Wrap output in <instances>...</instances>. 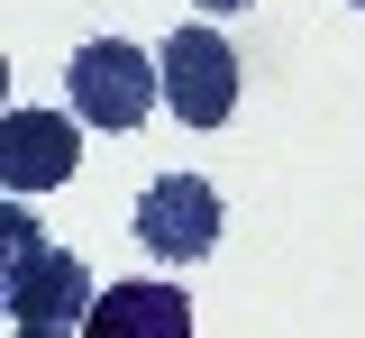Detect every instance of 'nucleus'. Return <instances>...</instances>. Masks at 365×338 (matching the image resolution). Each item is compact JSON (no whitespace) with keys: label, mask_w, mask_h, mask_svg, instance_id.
<instances>
[{"label":"nucleus","mask_w":365,"mask_h":338,"mask_svg":"<svg viewBox=\"0 0 365 338\" xmlns=\"http://www.w3.org/2000/svg\"><path fill=\"white\" fill-rule=\"evenodd\" d=\"M0 284H9V338H73L91 320V265L73 247H46L37 220H19V201L0 210Z\"/></svg>","instance_id":"1"},{"label":"nucleus","mask_w":365,"mask_h":338,"mask_svg":"<svg viewBox=\"0 0 365 338\" xmlns=\"http://www.w3.org/2000/svg\"><path fill=\"white\" fill-rule=\"evenodd\" d=\"M64 92H73V119L83 128H137L165 101V64H146L128 37H91L64 64Z\"/></svg>","instance_id":"2"},{"label":"nucleus","mask_w":365,"mask_h":338,"mask_svg":"<svg viewBox=\"0 0 365 338\" xmlns=\"http://www.w3.org/2000/svg\"><path fill=\"white\" fill-rule=\"evenodd\" d=\"M155 64H165V110H174L182 128H220L228 110H237V46H228L220 28H174Z\"/></svg>","instance_id":"3"},{"label":"nucleus","mask_w":365,"mask_h":338,"mask_svg":"<svg viewBox=\"0 0 365 338\" xmlns=\"http://www.w3.org/2000/svg\"><path fill=\"white\" fill-rule=\"evenodd\" d=\"M137 247H146L155 265H201V256L220 247V193H210L201 174H155V183L137 193Z\"/></svg>","instance_id":"4"},{"label":"nucleus","mask_w":365,"mask_h":338,"mask_svg":"<svg viewBox=\"0 0 365 338\" xmlns=\"http://www.w3.org/2000/svg\"><path fill=\"white\" fill-rule=\"evenodd\" d=\"M73 165H83V128L64 110H9L0 119V183H9V201L73 183Z\"/></svg>","instance_id":"5"},{"label":"nucleus","mask_w":365,"mask_h":338,"mask_svg":"<svg viewBox=\"0 0 365 338\" xmlns=\"http://www.w3.org/2000/svg\"><path fill=\"white\" fill-rule=\"evenodd\" d=\"M83 338H192V292L155 284V275H128V284L91 292Z\"/></svg>","instance_id":"6"},{"label":"nucleus","mask_w":365,"mask_h":338,"mask_svg":"<svg viewBox=\"0 0 365 338\" xmlns=\"http://www.w3.org/2000/svg\"><path fill=\"white\" fill-rule=\"evenodd\" d=\"M201 9H256V0H201Z\"/></svg>","instance_id":"7"},{"label":"nucleus","mask_w":365,"mask_h":338,"mask_svg":"<svg viewBox=\"0 0 365 338\" xmlns=\"http://www.w3.org/2000/svg\"><path fill=\"white\" fill-rule=\"evenodd\" d=\"M356 9H365V0H356Z\"/></svg>","instance_id":"8"}]
</instances>
